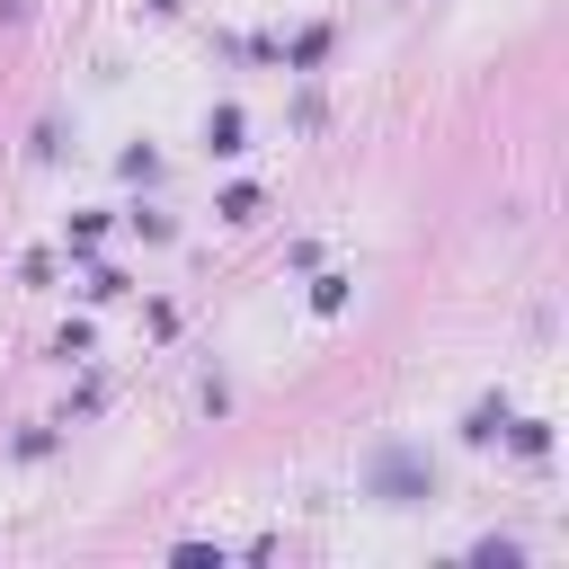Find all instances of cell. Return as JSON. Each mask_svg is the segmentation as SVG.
<instances>
[{
  "mask_svg": "<svg viewBox=\"0 0 569 569\" xmlns=\"http://www.w3.org/2000/svg\"><path fill=\"white\" fill-rule=\"evenodd\" d=\"M373 489H418V498H427V489H436V471H427L418 453H400V445H391V453L373 462Z\"/></svg>",
  "mask_w": 569,
  "mask_h": 569,
  "instance_id": "6da1fadb",
  "label": "cell"
},
{
  "mask_svg": "<svg viewBox=\"0 0 569 569\" xmlns=\"http://www.w3.org/2000/svg\"><path fill=\"white\" fill-rule=\"evenodd\" d=\"M204 142H213V151H240V107H213V116H204Z\"/></svg>",
  "mask_w": 569,
  "mask_h": 569,
  "instance_id": "7a4b0ae2",
  "label": "cell"
}]
</instances>
